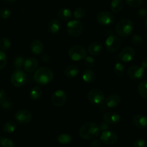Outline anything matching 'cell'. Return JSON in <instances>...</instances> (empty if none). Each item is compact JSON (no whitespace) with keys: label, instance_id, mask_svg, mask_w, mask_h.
<instances>
[{"label":"cell","instance_id":"cell-1","mask_svg":"<svg viewBox=\"0 0 147 147\" xmlns=\"http://www.w3.org/2000/svg\"><path fill=\"white\" fill-rule=\"evenodd\" d=\"M99 126L94 122H87L80 128L79 134L80 137L86 140L95 139L100 134Z\"/></svg>","mask_w":147,"mask_h":147},{"label":"cell","instance_id":"cell-2","mask_svg":"<svg viewBox=\"0 0 147 147\" xmlns=\"http://www.w3.org/2000/svg\"><path fill=\"white\" fill-rule=\"evenodd\" d=\"M54 77L53 72L47 67L37 68L34 74V80L40 86H45L52 81Z\"/></svg>","mask_w":147,"mask_h":147},{"label":"cell","instance_id":"cell-3","mask_svg":"<svg viewBox=\"0 0 147 147\" xmlns=\"http://www.w3.org/2000/svg\"><path fill=\"white\" fill-rule=\"evenodd\" d=\"M116 32L119 37H127L132 34L134 31V24L131 20L127 18H123L121 20L116 24Z\"/></svg>","mask_w":147,"mask_h":147},{"label":"cell","instance_id":"cell-4","mask_svg":"<svg viewBox=\"0 0 147 147\" xmlns=\"http://www.w3.org/2000/svg\"><path fill=\"white\" fill-rule=\"evenodd\" d=\"M69 57L73 61H80L84 60L87 56V52L84 47L79 45H73L68 50Z\"/></svg>","mask_w":147,"mask_h":147},{"label":"cell","instance_id":"cell-5","mask_svg":"<svg viewBox=\"0 0 147 147\" xmlns=\"http://www.w3.org/2000/svg\"><path fill=\"white\" fill-rule=\"evenodd\" d=\"M83 31V25L80 21L78 20H70L67 24V32L71 37H77L82 34Z\"/></svg>","mask_w":147,"mask_h":147},{"label":"cell","instance_id":"cell-6","mask_svg":"<svg viewBox=\"0 0 147 147\" xmlns=\"http://www.w3.org/2000/svg\"><path fill=\"white\" fill-rule=\"evenodd\" d=\"M87 98L90 103L94 105H100L105 100V95L99 89H92L88 93Z\"/></svg>","mask_w":147,"mask_h":147},{"label":"cell","instance_id":"cell-7","mask_svg":"<svg viewBox=\"0 0 147 147\" xmlns=\"http://www.w3.org/2000/svg\"><path fill=\"white\" fill-rule=\"evenodd\" d=\"M121 45V40L118 36L111 34L106 40V47L110 53L118 51Z\"/></svg>","mask_w":147,"mask_h":147},{"label":"cell","instance_id":"cell-8","mask_svg":"<svg viewBox=\"0 0 147 147\" xmlns=\"http://www.w3.org/2000/svg\"><path fill=\"white\" fill-rule=\"evenodd\" d=\"M27 75L22 70H16L11 76V83L14 87H21L27 82Z\"/></svg>","mask_w":147,"mask_h":147},{"label":"cell","instance_id":"cell-9","mask_svg":"<svg viewBox=\"0 0 147 147\" xmlns=\"http://www.w3.org/2000/svg\"><path fill=\"white\" fill-rule=\"evenodd\" d=\"M114 16L111 12L108 11H100L96 15V20L98 22L103 26H109L114 22Z\"/></svg>","mask_w":147,"mask_h":147},{"label":"cell","instance_id":"cell-10","mask_svg":"<svg viewBox=\"0 0 147 147\" xmlns=\"http://www.w3.org/2000/svg\"><path fill=\"white\" fill-rule=\"evenodd\" d=\"M67 94L63 90H57L53 93L51 97L52 103L55 107H61L67 101Z\"/></svg>","mask_w":147,"mask_h":147},{"label":"cell","instance_id":"cell-11","mask_svg":"<svg viewBox=\"0 0 147 147\" xmlns=\"http://www.w3.org/2000/svg\"><path fill=\"white\" fill-rule=\"evenodd\" d=\"M118 139L119 136L117 134L111 130H106L102 132L100 137V142L107 145L115 144L118 142Z\"/></svg>","mask_w":147,"mask_h":147},{"label":"cell","instance_id":"cell-12","mask_svg":"<svg viewBox=\"0 0 147 147\" xmlns=\"http://www.w3.org/2000/svg\"><path fill=\"white\" fill-rule=\"evenodd\" d=\"M145 70L139 65L131 66L127 71L128 76L131 80L137 81L142 80L144 76Z\"/></svg>","mask_w":147,"mask_h":147},{"label":"cell","instance_id":"cell-13","mask_svg":"<svg viewBox=\"0 0 147 147\" xmlns=\"http://www.w3.org/2000/svg\"><path fill=\"white\" fill-rule=\"evenodd\" d=\"M14 118L20 124L25 125L31 121L32 119V115L28 110L22 109L16 113Z\"/></svg>","mask_w":147,"mask_h":147},{"label":"cell","instance_id":"cell-14","mask_svg":"<svg viewBox=\"0 0 147 147\" xmlns=\"http://www.w3.org/2000/svg\"><path fill=\"white\" fill-rule=\"evenodd\" d=\"M135 56V50L131 47H126L119 53V59L123 63H129Z\"/></svg>","mask_w":147,"mask_h":147},{"label":"cell","instance_id":"cell-15","mask_svg":"<svg viewBox=\"0 0 147 147\" xmlns=\"http://www.w3.org/2000/svg\"><path fill=\"white\" fill-rule=\"evenodd\" d=\"M103 119L109 125H116L121 121V116L116 112H106L103 114Z\"/></svg>","mask_w":147,"mask_h":147},{"label":"cell","instance_id":"cell-16","mask_svg":"<svg viewBox=\"0 0 147 147\" xmlns=\"http://www.w3.org/2000/svg\"><path fill=\"white\" fill-rule=\"evenodd\" d=\"M24 70L27 73H32L33 71H35L38 67V61L34 57H29L26 59L24 63Z\"/></svg>","mask_w":147,"mask_h":147},{"label":"cell","instance_id":"cell-17","mask_svg":"<svg viewBox=\"0 0 147 147\" xmlns=\"http://www.w3.org/2000/svg\"><path fill=\"white\" fill-rule=\"evenodd\" d=\"M88 52L90 56H98L103 52V45L99 42H93L89 45Z\"/></svg>","mask_w":147,"mask_h":147},{"label":"cell","instance_id":"cell-18","mask_svg":"<svg viewBox=\"0 0 147 147\" xmlns=\"http://www.w3.org/2000/svg\"><path fill=\"white\" fill-rule=\"evenodd\" d=\"M121 102V98L117 94H111L106 99V105L108 108H115L119 106Z\"/></svg>","mask_w":147,"mask_h":147},{"label":"cell","instance_id":"cell-19","mask_svg":"<svg viewBox=\"0 0 147 147\" xmlns=\"http://www.w3.org/2000/svg\"><path fill=\"white\" fill-rule=\"evenodd\" d=\"M44 44L40 40H34L30 44V50H31L32 53L36 55L42 54L44 51Z\"/></svg>","mask_w":147,"mask_h":147},{"label":"cell","instance_id":"cell-20","mask_svg":"<svg viewBox=\"0 0 147 147\" xmlns=\"http://www.w3.org/2000/svg\"><path fill=\"white\" fill-rule=\"evenodd\" d=\"M133 123L139 129H146L147 128V117L142 114L136 115L133 118Z\"/></svg>","mask_w":147,"mask_h":147},{"label":"cell","instance_id":"cell-21","mask_svg":"<svg viewBox=\"0 0 147 147\" xmlns=\"http://www.w3.org/2000/svg\"><path fill=\"white\" fill-rule=\"evenodd\" d=\"M47 29L51 34H57L61 29V23L59 20H56V19H53L48 22Z\"/></svg>","mask_w":147,"mask_h":147},{"label":"cell","instance_id":"cell-22","mask_svg":"<svg viewBox=\"0 0 147 147\" xmlns=\"http://www.w3.org/2000/svg\"><path fill=\"white\" fill-rule=\"evenodd\" d=\"M82 78H83V81L86 83H92L96 80V74L93 70L88 68L83 71Z\"/></svg>","mask_w":147,"mask_h":147},{"label":"cell","instance_id":"cell-23","mask_svg":"<svg viewBox=\"0 0 147 147\" xmlns=\"http://www.w3.org/2000/svg\"><path fill=\"white\" fill-rule=\"evenodd\" d=\"M79 70L78 67L75 65H69L64 70V74L66 77L69 78H73L76 77L79 74Z\"/></svg>","mask_w":147,"mask_h":147},{"label":"cell","instance_id":"cell-24","mask_svg":"<svg viewBox=\"0 0 147 147\" xmlns=\"http://www.w3.org/2000/svg\"><path fill=\"white\" fill-rule=\"evenodd\" d=\"M57 16L63 21H69L73 17V12L67 8H62L58 11Z\"/></svg>","mask_w":147,"mask_h":147},{"label":"cell","instance_id":"cell-25","mask_svg":"<svg viewBox=\"0 0 147 147\" xmlns=\"http://www.w3.org/2000/svg\"><path fill=\"white\" fill-rule=\"evenodd\" d=\"M123 0H112L111 3V10L113 13H118L123 8Z\"/></svg>","mask_w":147,"mask_h":147},{"label":"cell","instance_id":"cell-26","mask_svg":"<svg viewBox=\"0 0 147 147\" xmlns=\"http://www.w3.org/2000/svg\"><path fill=\"white\" fill-rule=\"evenodd\" d=\"M42 89L40 88L39 86H34V87L31 89V90H30V97L32 100H39V99H40V98L42 97Z\"/></svg>","mask_w":147,"mask_h":147},{"label":"cell","instance_id":"cell-27","mask_svg":"<svg viewBox=\"0 0 147 147\" xmlns=\"http://www.w3.org/2000/svg\"><path fill=\"white\" fill-rule=\"evenodd\" d=\"M138 93L143 98L147 99V80H144L139 83L137 87Z\"/></svg>","mask_w":147,"mask_h":147},{"label":"cell","instance_id":"cell-28","mask_svg":"<svg viewBox=\"0 0 147 147\" xmlns=\"http://www.w3.org/2000/svg\"><path fill=\"white\" fill-rule=\"evenodd\" d=\"M57 140L61 144H68L73 141V138L70 135L67 134H61L57 136Z\"/></svg>","mask_w":147,"mask_h":147},{"label":"cell","instance_id":"cell-29","mask_svg":"<svg viewBox=\"0 0 147 147\" xmlns=\"http://www.w3.org/2000/svg\"><path fill=\"white\" fill-rule=\"evenodd\" d=\"M17 129V125L12 121H9L6 122L3 126V130L6 132V133L11 134L15 131Z\"/></svg>","mask_w":147,"mask_h":147},{"label":"cell","instance_id":"cell-30","mask_svg":"<svg viewBox=\"0 0 147 147\" xmlns=\"http://www.w3.org/2000/svg\"><path fill=\"white\" fill-rule=\"evenodd\" d=\"M125 66L122 63H116L113 67V71L118 76H122L125 73Z\"/></svg>","mask_w":147,"mask_h":147},{"label":"cell","instance_id":"cell-31","mask_svg":"<svg viewBox=\"0 0 147 147\" xmlns=\"http://www.w3.org/2000/svg\"><path fill=\"white\" fill-rule=\"evenodd\" d=\"M11 47V41L7 37H3L0 39V49L2 51L9 50Z\"/></svg>","mask_w":147,"mask_h":147},{"label":"cell","instance_id":"cell-32","mask_svg":"<svg viewBox=\"0 0 147 147\" xmlns=\"http://www.w3.org/2000/svg\"><path fill=\"white\" fill-rule=\"evenodd\" d=\"M24 61H25V59L24 57H22V56H17V57H15L14 60V66L17 70H21L22 68L24 66Z\"/></svg>","mask_w":147,"mask_h":147},{"label":"cell","instance_id":"cell-33","mask_svg":"<svg viewBox=\"0 0 147 147\" xmlns=\"http://www.w3.org/2000/svg\"><path fill=\"white\" fill-rule=\"evenodd\" d=\"M73 16L78 20L84 18L86 16V10L83 7H78L73 11Z\"/></svg>","mask_w":147,"mask_h":147},{"label":"cell","instance_id":"cell-34","mask_svg":"<svg viewBox=\"0 0 147 147\" xmlns=\"http://www.w3.org/2000/svg\"><path fill=\"white\" fill-rule=\"evenodd\" d=\"M84 65L88 68L90 69L96 65V60L93 56H86L84 59Z\"/></svg>","mask_w":147,"mask_h":147},{"label":"cell","instance_id":"cell-35","mask_svg":"<svg viewBox=\"0 0 147 147\" xmlns=\"http://www.w3.org/2000/svg\"><path fill=\"white\" fill-rule=\"evenodd\" d=\"M131 43L134 46L139 47V46L142 45V44H143V39L139 34H134L131 38Z\"/></svg>","mask_w":147,"mask_h":147},{"label":"cell","instance_id":"cell-36","mask_svg":"<svg viewBox=\"0 0 147 147\" xmlns=\"http://www.w3.org/2000/svg\"><path fill=\"white\" fill-rule=\"evenodd\" d=\"M0 144L2 147H14V142L7 138H1Z\"/></svg>","mask_w":147,"mask_h":147},{"label":"cell","instance_id":"cell-37","mask_svg":"<svg viewBox=\"0 0 147 147\" xmlns=\"http://www.w3.org/2000/svg\"><path fill=\"white\" fill-rule=\"evenodd\" d=\"M128 6L132 8H138L143 3V0H125Z\"/></svg>","mask_w":147,"mask_h":147},{"label":"cell","instance_id":"cell-38","mask_svg":"<svg viewBox=\"0 0 147 147\" xmlns=\"http://www.w3.org/2000/svg\"><path fill=\"white\" fill-rule=\"evenodd\" d=\"M7 63V57L4 51L0 50V70L4 68Z\"/></svg>","mask_w":147,"mask_h":147},{"label":"cell","instance_id":"cell-39","mask_svg":"<svg viewBox=\"0 0 147 147\" xmlns=\"http://www.w3.org/2000/svg\"><path fill=\"white\" fill-rule=\"evenodd\" d=\"M11 16V10L8 8H2L0 10V17L7 20Z\"/></svg>","mask_w":147,"mask_h":147},{"label":"cell","instance_id":"cell-40","mask_svg":"<svg viewBox=\"0 0 147 147\" xmlns=\"http://www.w3.org/2000/svg\"><path fill=\"white\" fill-rule=\"evenodd\" d=\"M1 106L4 110H9V109H11L12 108V103H11V100H8V99H5L1 103Z\"/></svg>","mask_w":147,"mask_h":147},{"label":"cell","instance_id":"cell-41","mask_svg":"<svg viewBox=\"0 0 147 147\" xmlns=\"http://www.w3.org/2000/svg\"><path fill=\"white\" fill-rule=\"evenodd\" d=\"M146 142L144 139H136L134 144V147H146Z\"/></svg>","mask_w":147,"mask_h":147},{"label":"cell","instance_id":"cell-42","mask_svg":"<svg viewBox=\"0 0 147 147\" xmlns=\"http://www.w3.org/2000/svg\"><path fill=\"white\" fill-rule=\"evenodd\" d=\"M138 15L140 18H147V9L145 8L140 9L138 11Z\"/></svg>","mask_w":147,"mask_h":147},{"label":"cell","instance_id":"cell-43","mask_svg":"<svg viewBox=\"0 0 147 147\" xmlns=\"http://www.w3.org/2000/svg\"><path fill=\"white\" fill-rule=\"evenodd\" d=\"M100 146H101V142H100V140H98V139H95L94 140H93L90 142V147H100Z\"/></svg>","mask_w":147,"mask_h":147},{"label":"cell","instance_id":"cell-44","mask_svg":"<svg viewBox=\"0 0 147 147\" xmlns=\"http://www.w3.org/2000/svg\"><path fill=\"white\" fill-rule=\"evenodd\" d=\"M109 127H110V125L108 124L107 123H106V122H102V123H100V126H99V128H100V131H106L108 130V129H109Z\"/></svg>","mask_w":147,"mask_h":147},{"label":"cell","instance_id":"cell-45","mask_svg":"<svg viewBox=\"0 0 147 147\" xmlns=\"http://www.w3.org/2000/svg\"><path fill=\"white\" fill-rule=\"evenodd\" d=\"M6 99V93L3 89H0V104Z\"/></svg>","mask_w":147,"mask_h":147},{"label":"cell","instance_id":"cell-46","mask_svg":"<svg viewBox=\"0 0 147 147\" xmlns=\"http://www.w3.org/2000/svg\"><path fill=\"white\" fill-rule=\"evenodd\" d=\"M41 59L43 62H45V63H48V62H50V59L51 58H50V56L48 54L45 53V54H43L42 55Z\"/></svg>","mask_w":147,"mask_h":147},{"label":"cell","instance_id":"cell-47","mask_svg":"<svg viewBox=\"0 0 147 147\" xmlns=\"http://www.w3.org/2000/svg\"><path fill=\"white\" fill-rule=\"evenodd\" d=\"M141 65H142V67H143L144 70L145 69H147V57H144L142 59Z\"/></svg>","mask_w":147,"mask_h":147},{"label":"cell","instance_id":"cell-48","mask_svg":"<svg viewBox=\"0 0 147 147\" xmlns=\"http://www.w3.org/2000/svg\"><path fill=\"white\" fill-rule=\"evenodd\" d=\"M4 1H6V2H7V3H11V2H14L16 0H4Z\"/></svg>","mask_w":147,"mask_h":147},{"label":"cell","instance_id":"cell-49","mask_svg":"<svg viewBox=\"0 0 147 147\" xmlns=\"http://www.w3.org/2000/svg\"><path fill=\"white\" fill-rule=\"evenodd\" d=\"M144 26L147 29V18L146 19V20H145V22H144Z\"/></svg>","mask_w":147,"mask_h":147},{"label":"cell","instance_id":"cell-50","mask_svg":"<svg viewBox=\"0 0 147 147\" xmlns=\"http://www.w3.org/2000/svg\"><path fill=\"white\" fill-rule=\"evenodd\" d=\"M145 40H146V41H147V33H146V34H145Z\"/></svg>","mask_w":147,"mask_h":147},{"label":"cell","instance_id":"cell-51","mask_svg":"<svg viewBox=\"0 0 147 147\" xmlns=\"http://www.w3.org/2000/svg\"><path fill=\"white\" fill-rule=\"evenodd\" d=\"M0 139H1V136H0Z\"/></svg>","mask_w":147,"mask_h":147}]
</instances>
